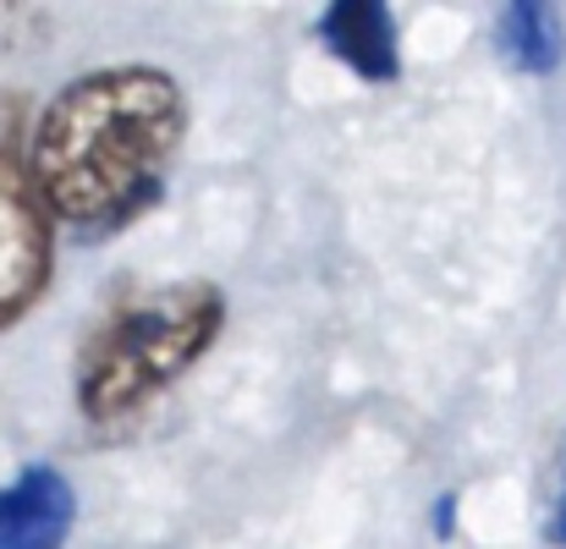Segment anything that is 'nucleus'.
<instances>
[{
	"mask_svg": "<svg viewBox=\"0 0 566 549\" xmlns=\"http://www.w3.org/2000/svg\"><path fill=\"white\" fill-rule=\"evenodd\" d=\"M188 133V99L149 61L72 77L44 110L28 155V182L50 220L77 231L127 225L166 192V166Z\"/></svg>",
	"mask_w": 566,
	"mask_h": 549,
	"instance_id": "obj_1",
	"label": "nucleus"
},
{
	"mask_svg": "<svg viewBox=\"0 0 566 549\" xmlns=\"http://www.w3.org/2000/svg\"><path fill=\"white\" fill-rule=\"evenodd\" d=\"M226 297L214 281H171L122 297L77 352V407L94 423H116L171 390L220 336Z\"/></svg>",
	"mask_w": 566,
	"mask_h": 549,
	"instance_id": "obj_2",
	"label": "nucleus"
},
{
	"mask_svg": "<svg viewBox=\"0 0 566 549\" xmlns=\"http://www.w3.org/2000/svg\"><path fill=\"white\" fill-rule=\"evenodd\" d=\"M22 144V99L0 94V330H11L44 297L55 264L50 214L28 182Z\"/></svg>",
	"mask_w": 566,
	"mask_h": 549,
	"instance_id": "obj_3",
	"label": "nucleus"
},
{
	"mask_svg": "<svg viewBox=\"0 0 566 549\" xmlns=\"http://www.w3.org/2000/svg\"><path fill=\"white\" fill-rule=\"evenodd\" d=\"M77 522V489L61 467L33 462L0 489V549H61Z\"/></svg>",
	"mask_w": 566,
	"mask_h": 549,
	"instance_id": "obj_4",
	"label": "nucleus"
},
{
	"mask_svg": "<svg viewBox=\"0 0 566 549\" xmlns=\"http://www.w3.org/2000/svg\"><path fill=\"white\" fill-rule=\"evenodd\" d=\"M319 39L364 83H396L401 77L396 22H390V6H379V0H336V6H325Z\"/></svg>",
	"mask_w": 566,
	"mask_h": 549,
	"instance_id": "obj_5",
	"label": "nucleus"
},
{
	"mask_svg": "<svg viewBox=\"0 0 566 549\" xmlns=\"http://www.w3.org/2000/svg\"><path fill=\"white\" fill-rule=\"evenodd\" d=\"M495 33H501V55H506L517 72L551 77V72L562 66L566 33H562V11H556V6H539V0L501 6V17H495Z\"/></svg>",
	"mask_w": 566,
	"mask_h": 549,
	"instance_id": "obj_6",
	"label": "nucleus"
},
{
	"mask_svg": "<svg viewBox=\"0 0 566 549\" xmlns=\"http://www.w3.org/2000/svg\"><path fill=\"white\" fill-rule=\"evenodd\" d=\"M551 545L566 549V473H562V495H556V517H551Z\"/></svg>",
	"mask_w": 566,
	"mask_h": 549,
	"instance_id": "obj_7",
	"label": "nucleus"
},
{
	"mask_svg": "<svg viewBox=\"0 0 566 549\" xmlns=\"http://www.w3.org/2000/svg\"><path fill=\"white\" fill-rule=\"evenodd\" d=\"M451 506H457V500L446 495V500H440V517H434V522H440V534H451Z\"/></svg>",
	"mask_w": 566,
	"mask_h": 549,
	"instance_id": "obj_8",
	"label": "nucleus"
},
{
	"mask_svg": "<svg viewBox=\"0 0 566 549\" xmlns=\"http://www.w3.org/2000/svg\"><path fill=\"white\" fill-rule=\"evenodd\" d=\"M17 17H22V11H6V6H0V44L11 39V22H17Z\"/></svg>",
	"mask_w": 566,
	"mask_h": 549,
	"instance_id": "obj_9",
	"label": "nucleus"
}]
</instances>
